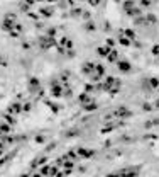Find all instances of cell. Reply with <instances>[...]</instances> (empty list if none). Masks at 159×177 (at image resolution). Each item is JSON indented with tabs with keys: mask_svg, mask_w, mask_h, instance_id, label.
<instances>
[{
	"mask_svg": "<svg viewBox=\"0 0 159 177\" xmlns=\"http://www.w3.org/2000/svg\"><path fill=\"white\" fill-rule=\"evenodd\" d=\"M146 22L147 24H157V17L154 14H147L146 16Z\"/></svg>",
	"mask_w": 159,
	"mask_h": 177,
	"instance_id": "9a60e30c",
	"label": "cell"
},
{
	"mask_svg": "<svg viewBox=\"0 0 159 177\" xmlns=\"http://www.w3.org/2000/svg\"><path fill=\"white\" fill-rule=\"evenodd\" d=\"M149 84H151V87L157 89V87H159V78H157V77H152V78L149 80Z\"/></svg>",
	"mask_w": 159,
	"mask_h": 177,
	"instance_id": "7402d4cb",
	"label": "cell"
},
{
	"mask_svg": "<svg viewBox=\"0 0 159 177\" xmlns=\"http://www.w3.org/2000/svg\"><path fill=\"white\" fill-rule=\"evenodd\" d=\"M95 107H96L95 104H92V102H90V104H86V106H85V109H86V111H93Z\"/></svg>",
	"mask_w": 159,
	"mask_h": 177,
	"instance_id": "d6a6232c",
	"label": "cell"
},
{
	"mask_svg": "<svg viewBox=\"0 0 159 177\" xmlns=\"http://www.w3.org/2000/svg\"><path fill=\"white\" fill-rule=\"evenodd\" d=\"M81 16H83V19H86V22L90 21V12H83Z\"/></svg>",
	"mask_w": 159,
	"mask_h": 177,
	"instance_id": "ab89813d",
	"label": "cell"
},
{
	"mask_svg": "<svg viewBox=\"0 0 159 177\" xmlns=\"http://www.w3.org/2000/svg\"><path fill=\"white\" fill-rule=\"evenodd\" d=\"M107 61H110V63H117V61H118V53H117V49H112L110 55L107 56Z\"/></svg>",
	"mask_w": 159,
	"mask_h": 177,
	"instance_id": "8fae6325",
	"label": "cell"
},
{
	"mask_svg": "<svg viewBox=\"0 0 159 177\" xmlns=\"http://www.w3.org/2000/svg\"><path fill=\"white\" fill-rule=\"evenodd\" d=\"M24 3H27V5H29V7H31V5H32V3H36V0H26V2H24Z\"/></svg>",
	"mask_w": 159,
	"mask_h": 177,
	"instance_id": "b9f144b4",
	"label": "cell"
},
{
	"mask_svg": "<svg viewBox=\"0 0 159 177\" xmlns=\"http://www.w3.org/2000/svg\"><path fill=\"white\" fill-rule=\"evenodd\" d=\"M113 44H115V41H113L112 38H108V39H107V46H108V48H112Z\"/></svg>",
	"mask_w": 159,
	"mask_h": 177,
	"instance_id": "e575fe53",
	"label": "cell"
},
{
	"mask_svg": "<svg viewBox=\"0 0 159 177\" xmlns=\"http://www.w3.org/2000/svg\"><path fill=\"white\" fill-rule=\"evenodd\" d=\"M5 121H7V124H15V118L14 116H10V114H5Z\"/></svg>",
	"mask_w": 159,
	"mask_h": 177,
	"instance_id": "603a6c76",
	"label": "cell"
},
{
	"mask_svg": "<svg viewBox=\"0 0 159 177\" xmlns=\"http://www.w3.org/2000/svg\"><path fill=\"white\" fill-rule=\"evenodd\" d=\"M112 49H113V48H108V46L105 44V46H100V48H96V51H98V55H100V56H105V58H107V56L110 55Z\"/></svg>",
	"mask_w": 159,
	"mask_h": 177,
	"instance_id": "9c48e42d",
	"label": "cell"
},
{
	"mask_svg": "<svg viewBox=\"0 0 159 177\" xmlns=\"http://www.w3.org/2000/svg\"><path fill=\"white\" fill-rule=\"evenodd\" d=\"M63 95H64V97H71V89L64 87V92H63Z\"/></svg>",
	"mask_w": 159,
	"mask_h": 177,
	"instance_id": "4dcf8cb0",
	"label": "cell"
},
{
	"mask_svg": "<svg viewBox=\"0 0 159 177\" xmlns=\"http://www.w3.org/2000/svg\"><path fill=\"white\" fill-rule=\"evenodd\" d=\"M20 10H22V12H29V10H31V7H29L27 3H22V5H20Z\"/></svg>",
	"mask_w": 159,
	"mask_h": 177,
	"instance_id": "f1b7e54d",
	"label": "cell"
},
{
	"mask_svg": "<svg viewBox=\"0 0 159 177\" xmlns=\"http://www.w3.org/2000/svg\"><path fill=\"white\" fill-rule=\"evenodd\" d=\"M36 143H44V136H36Z\"/></svg>",
	"mask_w": 159,
	"mask_h": 177,
	"instance_id": "8d00e7d4",
	"label": "cell"
},
{
	"mask_svg": "<svg viewBox=\"0 0 159 177\" xmlns=\"http://www.w3.org/2000/svg\"><path fill=\"white\" fill-rule=\"evenodd\" d=\"M117 68H118L120 72H130L132 65L129 63L127 60H118V61H117Z\"/></svg>",
	"mask_w": 159,
	"mask_h": 177,
	"instance_id": "5b68a950",
	"label": "cell"
},
{
	"mask_svg": "<svg viewBox=\"0 0 159 177\" xmlns=\"http://www.w3.org/2000/svg\"><path fill=\"white\" fill-rule=\"evenodd\" d=\"M151 5V0H140V7H149Z\"/></svg>",
	"mask_w": 159,
	"mask_h": 177,
	"instance_id": "1f68e13d",
	"label": "cell"
},
{
	"mask_svg": "<svg viewBox=\"0 0 159 177\" xmlns=\"http://www.w3.org/2000/svg\"><path fill=\"white\" fill-rule=\"evenodd\" d=\"M20 111H22V106H20L19 102H14L9 106V114H19Z\"/></svg>",
	"mask_w": 159,
	"mask_h": 177,
	"instance_id": "8992f818",
	"label": "cell"
},
{
	"mask_svg": "<svg viewBox=\"0 0 159 177\" xmlns=\"http://www.w3.org/2000/svg\"><path fill=\"white\" fill-rule=\"evenodd\" d=\"M31 107H32V106L27 102V104H24V106H22V111H26V113H27V111H31Z\"/></svg>",
	"mask_w": 159,
	"mask_h": 177,
	"instance_id": "d590c367",
	"label": "cell"
},
{
	"mask_svg": "<svg viewBox=\"0 0 159 177\" xmlns=\"http://www.w3.org/2000/svg\"><path fill=\"white\" fill-rule=\"evenodd\" d=\"M118 43H120L122 46H129V44H130V39L125 38V36H120V38H118Z\"/></svg>",
	"mask_w": 159,
	"mask_h": 177,
	"instance_id": "ac0fdd59",
	"label": "cell"
},
{
	"mask_svg": "<svg viewBox=\"0 0 159 177\" xmlns=\"http://www.w3.org/2000/svg\"><path fill=\"white\" fill-rule=\"evenodd\" d=\"M46 36H49V38H54V36H56V29H54V27H51V29H48V32H46Z\"/></svg>",
	"mask_w": 159,
	"mask_h": 177,
	"instance_id": "83f0119b",
	"label": "cell"
},
{
	"mask_svg": "<svg viewBox=\"0 0 159 177\" xmlns=\"http://www.w3.org/2000/svg\"><path fill=\"white\" fill-rule=\"evenodd\" d=\"M0 67H7V61L2 58V56H0Z\"/></svg>",
	"mask_w": 159,
	"mask_h": 177,
	"instance_id": "60d3db41",
	"label": "cell"
},
{
	"mask_svg": "<svg viewBox=\"0 0 159 177\" xmlns=\"http://www.w3.org/2000/svg\"><path fill=\"white\" fill-rule=\"evenodd\" d=\"M46 104H48V106H49V109H51L53 113H58V111H59V107H58L56 104H53V102H46Z\"/></svg>",
	"mask_w": 159,
	"mask_h": 177,
	"instance_id": "4316f807",
	"label": "cell"
},
{
	"mask_svg": "<svg viewBox=\"0 0 159 177\" xmlns=\"http://www.w3.org/2000/svg\"><path fill=\"white\" fill-rule=\"evenodd\" d=\"M0 133H10V124H0Z\"/></svg>",
	"mask_w": 159,
	"mask_h": 177,
	"instance_id": "d4e9b609",
	"label": "cell"
},
{
	"mask_svg": "<svg viewBox=\"0 0 159 177\" xmlns=\"http://www.w3.org/2000/svg\"><path fill=\"white\" fill-rule=\"evenodd\" d=\"M20 177H29V174H24V175H20Z\"/></svg>",
	"mask_w": 159,
	"mask_h": 177,
	"instance_id": "ee69618b",
	"label": "cell"
},
{
	"mask_svg": "<svg viewBox=\"0 0 159 177\" xmlns=\"http://www.w3.org/2000/svg\"><path fill=\"white\" fill-rule=\"evenodd\" d=\"M85 29H86V31H95V29H96L95 22H93V21H88V22L85 24Z\"/></svg>",
	"mask_w": 159,
	"mask_h": 177,
	"instance_id": "d6986e66",
	"label": "cell"
},
{
	"mask_svg": "<svg viewBox=\"0 0 159 177\" xmlns=\"http://www.w3.org/2000/svg\"><path fill=\"white\" fill-rule=\"evenodd\" d=\"M92 90H93V85H92V84H86V85H85V92H86V94L92 92Z\"/></svg>",
	"mask_w": 159,
	"mask_h": 177,
	"instance_id": "836d02e7",
	"label": "cell"
},
{
	"mask_svg": "<svg viewBox=\"0 0 159 177\" xmlns=\"http://www.w3.org/2000/svg\"><path fill=\"white\" fill-rule=\"evenodd\" d=\"M83 14V10L80 9V7H73V9H71V16L73 17H78V16H81Z\"/></svg>",
	"mask_w": 159,
	"mask_h": 177,
	"instance_id": "ffe728a7",
	"label": "cell"
},
{
	"mask_svg": "<svg viewBox=\"0 0 159 177\" xmlns=\"http://www.w3.org/2000/svg\"><path fill=\"white\" fill-rule=\"evenodd\" d=\"M37 43H39V48H41L42 51H48V49L53 48V46H56V48H58L56 39H54V38H49V36H39Z\"/></svg>",
	"mask_w": 159,
	"mask_h": 177,
	"instance_id": "6da1fadb",
	"label": "cell"
},
{
	"mask_svg": "<svg viewBox=\"0 0 159 177\" xmlns=\"http://www.w3.org/2000/svg\"><path fill=\"white\" fill-rule=\"evenodd\" d=\"M39 14L44 16V17H51L54 14V9H53V7H44V9H39Z\"/></svg>",
	"mask_w": 159,
	"mask_h": 177,
	"instance_id": "30bf717a",
	"label": "cell"
},
{
	"mask_svg": "<svg viewBox=\"0 0 159 177\" xmlns=\"http://www.w3.org/2000/svg\"><path fill=\"white\" fill-rule=\"evenodd\" d=\"M14 26H15V22H12V21H9V19H3V22H2V29L3 31H7V32L14 31Z\"/></svg>",
	"mask_w": 159,
	"mask_h": 177,
	"instance_id": "52a82bcc",
	"label": "cell"
},
{
	"mask_svg": "<svg viewBox=\"0 0 159 177\" xmlns=\"http://www.w3.org/2000/svg\"><path fill=\"white\" fill-rule=\"evenodd\" d=\"M95 73H98V75H102V77H103V73H105V68H103L102 63H96V65H95Z\"/></svg>",
	"mask_w": 159,
	"mask_h": 177,
	"instance_id": "2e32d148",
	"label": "cell"
},
{
	"mask_svg": "<svg viewBox=\"0 0 159 177\" xmlns=\"http://www.w3.org/2000/svg\"><path fill=\"white\" fill-rule=\"evenodd\" d=\"M36 2H42V0H36Z\"/></svg>",
	"mask_w": 159,
	"mask_h": 177,
	"instance_id": "bcb514c9",
	"label": "cell"
},
{
	"mask_svg": "<svg viewBox=\"0 0 159 177\" xmlns=\"http://www.w3.org/2000/svg\"><path fill=\"white\" fill-rule=\"evenodd\" d=\"M9 34L12 36V38H19V36H20V32H17V31H10Z\"/></svg>",
	"mask_w": 159,
	"mask_h": 177,
	"instance_id": "74e56055",
	"label": "cell"
},
{
	"mask_svg": "<svg viewBox=\"0 0 159 177\" xmlns=\"http://www.w3.org/2000/svg\"><path fill=\"white\" fill-rule=\"evenodd\" d=\"M127 16H130V17H140V16H142V9H140V7H135V9H132L130 12H127Z\"/></svg>",
	"mask_w": 159,
	"mask_h": 177,
	"instance_id": "7c38bea8",
	"label": "cell"
},
{
	"mask_svg": "<svg viewBox=\"0 0 159 177\" xmlns=\"http://www.w3.org/2000/svg\"><path fill=\"white\" fill-rule=\"evenodd\" d=\"M14 31L20 32V31H22V24H20V22H15V26H14Z\"/></svg>",
	"mask_w": 159,
	"mask_h": 177,
	"instance_id": "f546056e",
	"label": "cell"
},
{
	"mask_svg": "<svg viewBox=\"0 0 159 177\" xmlns=\"http://www.w3.org/2000/svg\"><path fill=\"white\" fill-rule=\"evenodd\" d=\"M88 2H90V5H93V7H95V5H98V3L102 2V0H88Z\"/></svg>",
	"mask_w": 159,
	"mask_h": 177,
	"instance_id": "f35d334b",
	"label": "cell"
},
{
	"mask_svg": "<svg viewBox=\"0 0 159 177\" xmlns=\"http://www.w3.org/2000/svg\"><path fill=\"white\" fill-rule=\"evenodd\" d=\"M63 92H64V87H61L58 84V80H53L51 82V94L53 97H63Z\"/></svg>",
	"mask_w": 159,
	"mask_h": 177,
	"instance_id": "7a4b0ae2",
	"label": "cell"
},
{
	"mask_svg": "<svg viewBox=\"0 0 159 177\" xmlns=\"http://www.w3.org/2000/svg\"><path fill=\"white\" fill-rule=\"evenodd\" d=\"M3 19H9V21H12V22H19V21H17V16H15V14H12V12L5 14V17H3Z\"/></svg>",
	"mask_w": 159,
	"mask_h": 177,
	"instance_id": "44dd1931",
	"label": "cell"
},
{
	"mask_svg": "<svg viewBox=\"0 0 159 177\" xmlns=\"http://www.w3.org/2000/svg\"><path fill=\"white\" fill-rule=\"evenodd\" d=\"M48 2H58V0H48Z\"/></svg>",
	"mask_w": 159,
	"mask_h": 177,
	"instance_id": "f6af8a7d",
	"label": "cell"
},
{
	"mask_svg": "<svg viewBox=\"0 0 159 177\" xmlns=\"http://www.w3.org/2000/svg\"><path fill=\"white\" fill-rule=\"evenodd\" d=\"M103 29H107V31H108V29H110V24L105 22V24H103Z\"/></svg>",
	"mask_w": 159,
	"mask_h": 177,
	"instance_id": "7bdbcfd3",
	"label": "cell"
},
{
	"mask_svg": "<svg viewBox=\"0 0 159 177\" xmlns=\"http://www.w3.org/2000/svg\"><path fill=\"white\" fill-rule=\"evenodd\" d=\"M95 65H96V63H93V61H85V65H83L81 72H83L85 75H92L93 72H95Z\"/></svg>",
	"mask_w": 159,
	"mask_h": 177,
	"instance_id": "277c9868",
	"label": "cell"
},
{
	"mask_svg": "<svg viewBox=\"0 0 159 177\" xmlns=\"http://www.w3.org/2000/svg\"><path fill=\"white\" fill-rule=\"evenodd\" d=\"M78 155H81V157L88 158V157H92V155H93V151H92V150H85V148H80V150H78Z\"/></svg>",
	"mask_w": 159,
	"mask_h": 177,
	"instance_id": "5bb4252c",
	"label": "cell"
},
{
	"mask_svg": "<svg viewBox=\"0 0 159 177\" xmlns=\"http://www.w3.org/2000/svg\"><path fill=\"white\" fill-rule=\"evenodd\" d=\"M27 87H29V90H31V92H37V90H41V84H39V78H37V77H29Z\"/></svg>",
	"mask_w": 159,
	"mask_h": 177,
	"instance_id": "3957f363",
	"label": "cell"
},
{
	"mask_svg": "<svg viewBox=\"0 0 159 177\" xmlns=\"http://www.w3.org/2000/svg\"><path fill=\"white\" fill-rule=\"evenodd\" d=\"M78 99H80V102H81V104H85V106H86V104H90V97L86 95V92H85V94H81V95H80Z\"/></svg>",
	"mask_w": 159,
	"mask_h": 177,
	"instance_id": "e0dca14e",
	"label": "cell"
},
{
	"mask_svg": "<svg viewBox=\"0 0 159 177\" xmlns=\"http://www.w3.org/2000/svg\"><path fill=\"white\" fill-rule=\"evenodd\" d=\"M134 24H135V26H142V24H146V17H135Z\"/></svg>",
	"mask_w": 159,
	"mask_h": 177,
	"instance_id": "cb8c5ba5",
	"label": "cell"
},
{
	"mask_svg": "<svg viewBox=\"0 0 159 177\" xmlns=\"http://www.w3.org/2000/svg\"><path fill=\"white\" fill-rule=\"evenodd\" d=\"M151 53H152L154 56H159V44H154L152 48H151Z\"/></svg>",
	"mask_w": 159,
	"mask_h": 177,
	"instance_id": "484cf974",
	"label": "cell"
},
{
	"mask_svg": "<svg viewBox=\"0 0 159 177\" xmlns=\"http://www.w3.org/2000/svg\"><path fill=\"white\" fill-rule=\"evenodd\" d=\"M120 34H124L125 38H129V39H134V38H135V32H134L132 29H122Z\"/></svg>",
	"mask_w": 159,
	"mask_h": 177,
	"instance_id": "4fadbf2b",
	"label": "cell"
},
{
	"mask_svg": "<svg viewBox=\"0 0 159 177\" xmlns=\"http://www.w3.org/2000/svg\"><path fill=\"white\" fill-rule=\"evenodd\" d=\"M135 2H134V0H125V2L124 3H122V9H124L125 10V12H130V10L132 9H135Z\"/></svg>",
	"mask_w": 159,
	"mask_h": 177,
	"instance_id": "ba28073f",
	"label": "cell"
}]
</instances>
